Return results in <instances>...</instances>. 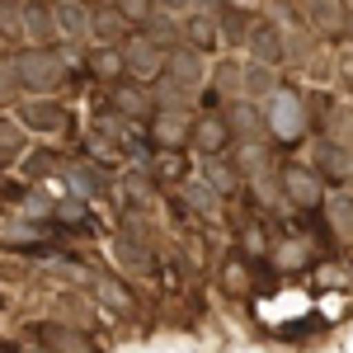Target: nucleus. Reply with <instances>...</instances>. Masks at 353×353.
<instances>
[{"label": "nucleus", "mask_w": 353, "mask_h": 353, "mask_svg": "<svg viewBox=\"0 0 353 353\" xmlns=\"http://www.w3.org/2000/svg\"><path fill=\"white\" fill-rule=\"evenodd\" d=\"M264 123L278 141H301L306 132V109H301V94L292 85H278L269 99H264Z\"/></svg>", "instance_id": "1"}, {"label": "nucleus", "mask_w": 353, "mask_h": 353, "mask_svg": "<svg viewBox=\"0 0 353 353\" xmlns=\"http://www.w3.org/2000/svg\"><path fill=\"white\" fill-rule=\"evenodd\" d=\"M10 71H14V81L24 85V90H61V81H66V66L57 61L52 48H38V52H19Z\"/></svg>", "instance_id": "2"}, {"label": "nucleus", "mask_w": 353, "mask_h": 353, "mask_svg": "<svg viewBox=\"0 0 353 353\" xmlns=\"http://www.w3.org/2000/svg\"><path fill=\"white\" fill-rule=\"evenodd\" d=\"M28 339L38 344V349L48 353H99V344L76 325H61V321H38V325H28Z\"/></svg>", "instance_id": "3"}, {"label": "nucleus", "mask_w": 353, "mask_h": 353, "mask_svg": "<svg viewBox=\"0 0 353 353\" xmlns=\"http://www.w3.org/2000/svg\"><path fill=\"white\" fill-rule=\"evenodd\" d=\"M283 189L297 208H321L325 198V179L311 170V165H283Z\"/></svg>", "instance_id": "4"}, {"label": "nucleus", "mask_w": 353, "mask_h": 353, "mask_svg": "<svg viewBox=\"0 0 353 353\" xmlns=\"http://www.w3.org/2000/svg\"><path fill=\"white\" fill-rule=\"evenodd\" d=\"M123 66L132 71L137 81L161 76V71H165V48L156 43V38H128V48H123Z\"/></svg>", "instance_id": "5"}, {"label": "nucleus", "mask_w": 353, "mask_h": 353, "mask_svg": "<svg viewBox=\"0 0 353 353\" xmlns=\"http://www.w3.org/2000/svg\"><path fill=\"white\" fill-rule=\"evenodd\" d=\"M189 132H193V123L184 113H165V109L151 113V141L161 151H184L189 146Z\"/></svg>", "instance_id": "6"}, {"label": "nucleus", "mask_w": 353, "mask_h": 353, "mask_svg": "<svg viewBox=\"0 0 353 353\" xmlns=\"http://www.w3.org/2000/svg\"><path fill=\"white\" fill-rule=\"evenodd\" d=\"M189 141H193L198 156H221V151L231 146V128H226V118H198Z\"/></svg>", "instance_id": "7"}, {"label": "nucleus", "mask_w": 353, "mask_h": 353, "mask_svg": "<svg viewBox=\"0 0 353 353\" xmlns=\"http://www.w3.org/2000/svg\"><path fill=\"white\" fill-rule=\"evenodd\" d=\"M24 123L33 132H61V128H71V113L52 99H33V104H24Z\"/></svg>", "instance_id": "8"}, {"label": "nucleus", "mask_w": 353, "mask_h": 353, "mask_svg": "<svg viewBox=\"0 0 353 353\" xmlns=\"http://www.w3.org/2000/svg\"><path fill=\"white\" fill-rule=\"evenodd\" d=\"M250 48H254V61H283V38L273 24H254L250 28Z\"/></svg>", "instance_id": "9"}, {"label": "nucleus", "mask_w": 353, "mask_h": 353, "mask_svg": "<svg viewBox=\"0 0 353 353\" xmlns=\"http://www.w3.org/2000/svg\"><path fill=\"white\" fill-rule=\"evenodd\" d=\"M259 113H254V104H231L226 109V128H231V137H241V141H254L259 137Z\"/></svg>", "instance_id": "10"}, {"label": "nucleus", "mask_w": 353, "mask_h": 353, "mask_svg": "<svg viewBox=\"0 0 353 353\" xmlns=\"http://www.w3.org/2000/svg\"><path fill=\"white\" fill-rule=\"evenodd\" d=\"M66 179H71L81 193H109V179H104V174H94V165H85V161L66 165Z\"/></svg>", "instance_id": "11"}, {"label": "nucleus", "mask_w": 353, "mask_h": 353, "mask_svg": "<svg viewBox=\"0 0 353 353\" xmlns=\"http://www.w3.org/2000/svg\"><path fill=\"white\" fill-rule=\"evenodd\" d=\"M245 94H254V99H269L273 90H278V76H273L269 66H264V61H254V66H250V71H245Z\"/></svg>", "instance_id": "12"}, {"label": "nucleus", "mask_w": 353, "mask_h": 353, "mask_svg": "<svg viewBox=\"0 0 353 353\" xmlns=\"http://www.w3.org/2000/svg\"><path fill=\"white\" fill-rule=\"evenodd\" d=\"M325 184H344V174H349V156L344 151H334V146H321V170H316Z\"/></svg>", "instance_id": "13"}, {"label": "nucleus", "mask_w": 353, "mask_h": 353, "mask_svg": "<svg viewBox=\"0 0 353 353\" xmlns=\"http://www.w3.org/2000/svg\"><path fill=\"white\" fill-rule=\"evenodd\" d=\"M24 24L33 38H43V43H52V33H57V19L48 14V5H28L24 10Z\"/></svg>", "instance_id": "14"}, {"label": "nucleus", "mask_w": 353, "mask_h": 353, "mask_svg": "<svg viewBox=\"0 0 353 353\" xmlns=\"http://www.w3.org/2000/svg\"><path fill=\"white\" fill-rule=\"evenodd\" d=\"M184 33H189L193 52H212V48H217V28H212V19H193L189 14V28H184Z\"/></svg>", "instance_id": "15"}, {"label": "nucleus", "mask_w": 353, "mask_h": 353, "mask_svg": "<svg viewBox=\"0 0 353 353\" xmlns=\"http://www.w3.org/2000/svg\"><path fill=\"white\" fill-rule=\"evenodd\" d=\"M184 198H189L198 212H217V203H221V193L212 184H184Z\"/></svg>", "instance_id": "16"}, {"label": "nucleus", "mask_w": 353, "mask_h": 353, "mask_svg": "<svg viewBox=\"0 0 353 353\" xmlns=\"http://www.w3.org/2000/svg\"><path fill=\"white\" fill-rule=\"evenodd\" d=\"M113 14H123V19H132V24H146V19L156 14V5H151V0H113Z\"/></svg>", "instance_id": "17"}, {"label": "nucleus", "mask_w": 353, "mask_h": 353, "mask_svg": "<svg viewBox=\"0 0 353 353\" xmlns=\"http://www.w3.org/2000/svg\"><path fill=\"white\" fill-rule=\"evenodd\" d=\"M99 297L109 301V306H118V311H132V292H128V288H123V283H118V278H99Z\"/></svg>", "instance_id": "18"}, {"label": "nucleus", "mask_w": 353, "mask_h": 353, "mask_svg": "<svg viewBox=\"0 0 353 353\" xmlns=\"http://www.w3.org/2000/svg\"><path fill=\"white\" fill-rule=\"evenodd\" d=\"M52 170H57V156H52V151H33V156H28V165H24L28 179H48Z\"/></svg>", "instance_id": "19"}, {"label": "nucleus", "mask_w": 353, "mask_h": 353, "mask_svg": "<svg viewBox=\"0 0 353 353\" xmlns=\"http://www.w3.org/2000/svg\"><path fill=\"white\" fill-rule=\"evenodd\" d=\"M10 156H19V128L10 118H0V161H10Z\"/></svg>", "instance_id": "20"}, {"label": "nucleus", "mask_w": 353, "mask_h": 353, "mask_svg": "<svg viewBox=\"0 0 353 353\" xmlns=\"http://www.w3.org/2000/svg\"><path fill=\"white\" fill-rule=\"evenodd\" d=\"M330 217H334V226L353 231V198H349V193H339V198L330 203Z\"/></svg>", "instance_id": "21"}, {"label": "nucleus", "mask_w": 353, "mask_h": 353, "mask_svg": "<svg viewBox=\"0 0 353 353\" xmlns=\"http://www.w3.org/2000/svg\"><path fill=\"white\" fill-rule=\"evenodd\" d=\"M113 250H118V254H123L128 264H137V269H146V273H151V254H146V250H137L132 241H113Z\"/></svg>", "instance_id": "22"}, {"label": "nucleus", "mask_w": 353, "mask_h": 353, "mask_svg": "<svg viewBox=\"0 0 353 353\" xmlns=\"http://www.w3.org/2000/svg\"><path fill=\"white\" fill-rule=\"evenodd\" d=\"M57 14H61V19H57V28H66V33H76V38L85 33V14L76 10V5H61Z\"/></svg>", "instance_id": "23"}, {"label": "nucleus", "mask_w": 353, "mask_h": 353, "mask_svg": "<svg viewBox=\"0 0 353 353\" xmlns=\"http://www.w3.org/2000/svg\"><path fill=\"white\" fill-rule=\"evenodd\" d=\"M208 179H212V189H217V193L236 189V174H231V170H221V165H212V170H208Z\"/></svg>", "instance_id": "24"}, {"label": "nucleus", "mask_w": 353, "mask_h": 353, "mask_svg": "<svg viewBox=\"0 0 353 353\" xmlns=\"http://www.w3.org/2000/svg\"><path fill=\"white\" fill-rule=\"evenodd\" d=\"M151 5H161V10H170V14H179V10H184L189 0H151Z\"/></svg>", "instance_id": "25"}, {"label": "nucleus", "mask_w": 353, "mask_h": 353, "mask_svg": "<svg viewBox=\"0 0 353 353\" xmlns=\"http://www.w3.org/2000/svg\"><path fill=\"white\" fill-rule=\"evenodd\" d=\"M5 353H48V349H38V344H5Z\"/></svg>", "instance_id": "26"}, {"label": "nucleus", "mask_w": 353, "mask_h": 353, "mask_svg": "<svg viewBox=\"0 0 353 353\" xmlns=\"http://www.w3.org/2000/svg\"><path fill=\"white\" fill-rule=\"evenodd\" d=\"M5 306H10V301H5V292H0V311H5Z\"/></svg>", "instance_id": "27"}, {"label": "nucleus", "mask_w": 353, "mask_h": 353, "mask_svg": "<svg viewBox=\"0 0 353 353\" xmlns=\"http://www.w3.org/2000/svg\"><path fill=\"white\" fill-rule=\"evenodd\" d=\"M0 170H5V161H0Z\"/></svg>", "instance_id": "28"}]
</instances>
